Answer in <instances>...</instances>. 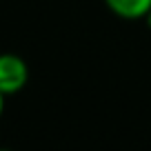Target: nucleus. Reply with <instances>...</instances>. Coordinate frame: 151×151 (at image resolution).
Segmentation results:
<instances>
[{"label":"nucleus","mask_w":151,"mask_h":151,"mask_svg":"<svg viewBox=\"0 0 151 151\" xmlns=\"http://www.w3.org/2000/svg\"><path fill=\"white\" fill-rule=\"evenodd\" d=\"M29 82V67L18 53H0V91L14 96Z\"/></svg>","instance_id":"obj_1"},{"label":"nucleus","mask_w":151,"mask_h":151,"mask_svg":"<svg viewBox=\"0 0 151 151\" xmlns=\"http://www.w3.org/2000/svg\"><path fill=\"white\" fill-rule=\"evenodd\" d=\"M5 100H7V96L0 91V118H2V113H5Z\"/></svg>","instance_id":"obj_3"},{"label":"nucleus","mask_w":151,"mask_h":151,"mask_svg":"<svg viewBox=\"0 0 151 151\" xmlns=\"http://www.w3.org/2000/svg\"><path fill=\"white\" fill-rule=\"evenodd\" d=\"M104 5L122 20H145L151 11V0H104Z\"/></svg>","instance_id":"obj_2"},{"label":"nucleus","mask_w":151,"mask_h":151,"mask_svg":"<svg viewBox=\"0 0 151 151\" xmlns=\"http://www.w3.org/2000/svg\"><path fill=\"white\" fill-rule=\"evenodd\" d=\"M145 22H147V27H149V29H151V11H149V14H147V16H145Z\"/></svg>","instance_id":"obj_4"}]
</instances>
